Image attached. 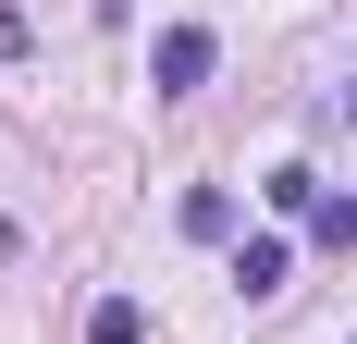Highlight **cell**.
Listing matches in <instances>:
<instances>
[{
    "instance_id": "1",
    "label": "cell",
    "mask_w": 357,
    "mask_h": 344,
    "mask_svg": "<svg viewBox=\"0 0 357 344\" xmlns=\"http://www.w3.org/2000/svg\"><path fill=\"white\" fill-rule=\"evenodd\" d=\"M210 62H222V49H210V25H173L160 49H148V74H160V99H197V86H210Z\"/></svg>"
},
{
    "instance_id": "2",
    "label": "cell",
    "mask_w": 357,
    "mask_h": 344,
    "mask_svg": "<svg viewBox=\"0 0 357 344\" xmlns=\"http://www.w3.org/2000/svg\"><path fill=\"white\" fill-rule=\"evenodd\" d=\"M234 283H247V308H271V295H284V234H247V246H234Z\"/></svg>"
},
{
    "instance_id": "3",
    "label": "cell",
    "mask_w": 357,
    "mask_h": 344,
    "mask_svg": "<svg viewBox=\"0 0 357 344\" xmlns=\"http://www.w3.org/2000/svg\"><path fill=\"white\" fill-rule=\"evenodd\" d=\"M86 344H148V308L136 295H99V308H86Z\"/></svg>"
},
{
    "instance_id": "4",
    "label": "cell",
    "mask_w": 357,
    "mask_h": 344,
    "mask_svg": "<svg viewBox=\"0 0 357 344\" xmlns=\"http://www.w3.org/2000/svg\"><path fill=\"white\" fill-rule=\"evenodd\" d=\"M185 234L222 246V234H234V197H222V185H197V197H185Z\"/></svg>"
},
{
    "instance_id": "5",
    "label": "cell",
    "mask_w": 357,
    "mask_h": 344,
    "mask_svg": "<svg viewBox=\"0 0 357 344\" xmlns=\"http://www.w3.org/2000/svg\"><path fill=\"white\" fill-rule=\"evenodd\" d=\"M308 221H321V246H357V197H321Z\"/></svg>"
},
{
    "instance_id": "6",
    "label": "cell",
    "mask_w": 357,
    "mask_h": 344,
    "mask_svg": "<svg viewBox=\"0 0 357 344\" xmlns=\"http://www.w3.org/2000/svg\"><path fill=\"white\" fill-rule=\"evenodd\" d=\"M25 49H37V25L13 13V0H0V62H25Z\"/></svg>"
},
{
    "instance_id": "7",
    "label": "cell",
    "mask_w": 357,
    "mask_h": 344,
    "mask_svg": "<svg viewBox=\"0 0 357 344\" xmlns=\"http://www.w3.org/2000/svg\"><path fill=\"white\" fill-rule=\"evenodd\" d=\"M345 111H357V86H345Z\"/></svg>"
}]
</instances>
